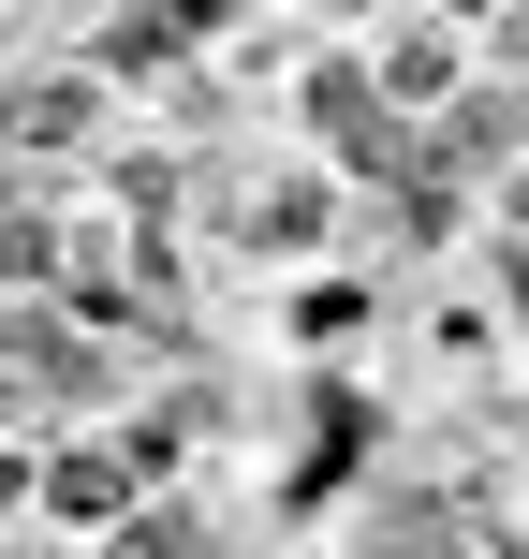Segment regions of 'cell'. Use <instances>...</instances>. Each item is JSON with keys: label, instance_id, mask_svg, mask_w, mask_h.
I'll return each mask as SVG.
<instances>
[]
</instances>
